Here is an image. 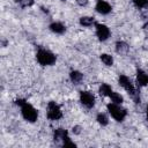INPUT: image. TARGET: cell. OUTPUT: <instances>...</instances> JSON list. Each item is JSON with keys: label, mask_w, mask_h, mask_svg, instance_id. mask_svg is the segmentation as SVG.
<instances>
[{"label": "cell", "mask_w": 148, "mask_h": 148, "mask_svg": "<svg viewBox=\"0 0 148 148\" xmlns=\"http://www.w3.org/2000/svg\"><path fill=\"white\" fill-rule=\"evenodd\" d=\"M16 104L21 109V114L24 118V120L29 123H35L38 118V111L27 101L24 99H16Z\"/></svg>", "instance_id": "1"}, {"label": "cell", "mask_w": 148, "mask_h": 148, "mask_svg": "<svg viewBox=\"0 0 148 148\" xmlns=\"http://www.w3.org/2000/svg\"><path fill=\"white\" fill-rule=\"evenodd\" d=\"M118 83L131 95V97L133 98V101L135 103H140V95H139L138 90L135 89L134 84L132 83V81L128 76H126L125 74H120L118 76Z\"/></svg>", "instance_id": "2"}, {"label": "cell", "mask_w": 148, "mask_h": 148, "mask_svg": "<svg viewBox=\"0 0 148 148\" xmlns=\"http://www.w3.org/2000/svg\"><path fill=\"white\" fill-rule=\"evenodd\" d=\"M106 109H108L109 114H110L116 121H118V123L124 121V119H125L126 116H127V110H126L125 108H123L121 104L110 102V103L106 105Z\"/></svg>", "instance_id": "3"}, {"label": "cell", "mask_w": 148, "mask_h": 148, "mask_svg": "<svg viewBox=\"0 0 148 148\" xmlns=\"http://www.w3.org/2000/svg\"><path fill=\"white\" fill-rule=\"evenodd\" d=\"M36 59H37L38 64L42 66H52L56 62L57 57L53 52H51L46 49H39L36 53Z\"/></svg>", "instance_id": "4"}, {"label": "cell", "mask_w": 148, "mask_h": 148, "mask_svg": "<svg viewBox=\"0 0 148 148\" xmlns=\"http://www.w3.org/2000/svg\"><path fill=\"white\" fill-rule=\"evenodd\" d=\"M46 116H47V118L50 120H58V119H60L62 117V111H61L60 106L56 102L51 101V102L47 103Z\"/></svg>", "instance_id": "5"}, {"label": "cell", "mask_w": 148, "mask_h": 148, "mask_svg": "<svg viewBox=\"0 0 148 148\" xmlns=\"http://www.w3.org/2000/svg\"><path fill=\"white\" fill-rule=\"evenodd\" d=\"M79 97H80V102L83 106H86L88 109H91L95 105V96L90 91L82 90V91H80Z\"/></svg>", "instance_id": "6"}, {"label": "cell", "mask_w": 148, "mask_h": 148, "mask_svg": "<svg viewBox=\"0 0 148 148\" xmlns=\"http://www.w3.org/2000/svg\"><path fill=\"white\" fill-rule=\"evenodd\" d=\"M95 31L98 40L105 42L110 37V29L103 23H95Z\"/></svg>", "instance_id": "7"}, {"label": "cell", "mask_w": 148, "mask_h": 148, "mask_svg": "<svg viewBox=\"0 0 148 148\" xmlns=\"http://www.w3.org/2000/svg\"><path fill=\"white\" fill-rule=\"evenodd\" d=\"M95 10L102 15H108L109 13H111L112 7L109 2H106L105 0H97L96 5H95Z\"/></svg>", "instance_id": "8"}, {"label": "cell", "mask_w": 148, "mask_h": 148, "mask_svg": "<svg viewBox=\"0 0 148 148\" xmlns=\"http://www.w3.org/2000/svg\"><path fill=\"white\" fill-rule=\"evenodd\" d=\"M53 139H54L56 142L61 141V145H64L67 140H69V136H68V133H67L66 130H64V128H57L53 132Z\"/></svg>", "instance_id": "9"}, {"label": "cell", "mask_w": 148, "mask_h": 148, "mask_svg": "<svg viewBox=\"0 0 148 148\" xmlns=\"http://www.w3.org/2000/svg\"><path fill=\"white\" fill-rule=\"evenodd\" d=\"M136 83H138V87L148 86V74L145 71L142 69L136 71Z\"/></svg>", "instance_id": "10"}, {"label": "cell", "mask_w": 148, "mask_h": 148, "mask_svg": "<svg viewBox=\"0 0 148 148\" xmlns=\"http://www.w3.org/2000/svg\"><path fill=\"white\" fill-rule=\"evenodd\" d=\"M49 29L53 32V34H57V35H61L66 31V27L65 24H62L61 22H52L50 25H49Z\"/></svg>", "instance_id": "11"}, {"label": "cell", "mask_w": 148, "mask_h": 148, "mask_svg": "<svg viewBox=\"0 0 148 148\" xmlns=\"http://www.w3.org/2000/svg\"><path fill=\"white\" fill-rule=\"evenodd\" d=\"M112 88H111V86L110 84H108V83H102L101 86H99V88H98V92H99V95L101 96H104V97H110V95L112 94Z\"/></svg>", "instance_id": "12"}, {"label": "cell", "mask_w": 148, "mask_h": 148, "mask_svg": "<svg viewBox=\"0 0 148 148\" xmlns=\"http://www.w3.org/2000/svg\"><path fill=\"white\" fill-rule=\"evenodd\" d=\"M69 79L74 84H80L81 81L83 80V74L79 71H72L69 73Z\"/></svg>", "instance_id": "13"}, {"label": "cell", "mask_w": 148, "mask_h": 148, "mask_svg": "<svg viewBox=\"0 0 148 148\" xmlns=\"http://www.w3.org/2000/svg\"><path fill=\"white\" fill-rule=\"evenodd\" d=\"M127 51H128V45H127L125 42L119 40V42L116 43V52H117V53L125 54V53H127Z\"/></svg>", "instance_id": "14"}, {"label": "cell", "mask_w": 148, "mask_h": 148, "mask_svg": "<svg viewBox=\"0 0 148 148\" xmlns=\"http://www.w3.org/2000/svg\"><path fill=\"white\" fill-rule=\"evenodd\" d=\"M80 24L81 25H83V27H91L92 24H95L96 22H95V20H94V17H91V16H82V17H80Z\"/></svg>", "instance_id": "15"}, {"label": "cell", "mask_w": 148, "mask_h": 148, "mask_svg": "<svg viewBox=\"0 0 148 148\" xmlns=\"http://www.w3.org/2000/svg\"><path fill=\"white\" fill-rule=\"evenodd\" d=\"M96 120H97V123H98L99 125H102V126H106V125L109 124V117H108L106 113H104V112H98L97 116H96Z\"/></svg>", "instance_id": "16"}, {"label": "cell", "mask_w": 148, "mask_h": 148, "mask_svg": "<svg viewBox=\"0 0 148 148\" xmlns=\"http://www.w3.org/2000/svg\"><path fill=\"white\" fill-rule=\"evenodd\" d=\"M99 58H101L102 62H103L105 66H112V65H113V57H112L111 54H108V53H102Z\"/></svg>", "instance_id": "17"}, {"label": "cell", "mask_w": 148, "mask_h": 148, "mask_svg": "<svg viewBox=\"0 0 148 148\" xmlns=\"http://www.w3.org/2000/svg\"><path fill=\"white\" fill-rule=\"evenodd\" d=\"M109 98L111 99V102L118 103V104H123V102H124V97L119 92H117V91H112V94L110 95Z\"/></svg>", "instance_id": "18"}, {"label": "cell", "mask_w": 148, "mask_h": 148, "mask_svg": "<svg viewBox=\"0 0 148 148\" xmlns=\"http://www.w3.org/2000/svg\"><path fill=\"white\" fill-rule=\"evenodd\" d=\"M134 6L138 8H145L148 6V0H132Z\"/></svg>", "instance_id": "19"}, {"label": "cell", "mask_w": 148, "mask_h": 148, "mask_svg": "<svg viewBox=\"0 0 148 148\" xmlns=\"http://www.w3.org/2000/svg\"><path fill=\"white\" fill-rule=\"evenodd\" d=\"M17 2L22 7H28V6H31L34 3V0H17Z\"/></svg>", "instance_id": "20"}, {"label": "cell", "mask_w": 148, "mask_h": 148, "mask_svg": "<svg viewBox=\"0 0 148 148\" xmlns=\"http://www.w3.org/2000/svg\"><path fill=\"white\" fill-rule=\"evenodd\" d=\"M62 147H76V145H75L73 141H71V139H69V140H67V141L62 145Z\"/></svg>", "instance_id": "21"}, {"label": "cell", "mask_w": 148, "mask_h": 148, "mask_svg": "<svg viewBox=\"0 0 148 148\" xmlns=\"http://www.w3.org/2000/svg\"><path fill=\"white\" fill-rule=\"evenodd\" d=\"M72 131H73L74 134H80V133H81V127L76 125V126H74V127L72 128Z\"/></svg>", "instance_id": "22"}, {"label": "cell", "mask_w": 148, "mask_h": 148, "mask_svg": "<svg viewBox=\"0 0 148 148\" xmlns=\"http://www.w3.org/2000/svg\"><path fill=\"white\" fill-rule=\"evenodd\" d=\"M75 1H76V3L80 5V6H86L89 0H75Z\"/></svg>", "instance_id": "23"}, {"label": "cell", "mask_w": 148, "mask_h": 148, "mask_svg": "<svg viewBox=\"0 0 148 148\" xmlns=\"http://www.w3.org/2000/svg\"><path fill=\"white\" fill-rule=\"evenodd\" d=\"M146 117H147V120H148V105H147V109H146Z\"/></svg>", "instance_id": "24"}]
</instances>
